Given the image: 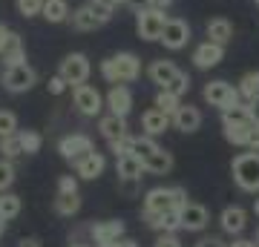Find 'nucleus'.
Returning <instances> with one entry per match:
<instances>
[{
	"mask_svg": "<svg viewBox=\"0 0 259 247\" xmlns=\"http://www.w3.org/2000/svg\"><path fill=\"white\" fill-rule=\"evenodd\" d=\"M121 247H139V241L136 238H121Z\"/></svg>",
	"mask_w": 259,
	"mask_h": 247,
	"instance_id": "5fc2aeb1",
	"label": "nucleus"
},
{
	"mask_svg": "<svg viewBox=\"0 0 259 247\" xmlns=\"http://www.w3.org/2000/svg\"><path fill=\"white\" fill-rule=\"evenodd\" d=\"M35 81H37V72L29 64L6 66V72H3V78H0V83H3L6 92H26V89L35 86Z\"/></svg>",
	"mask_w": 259,
	"mask_h": 247,
	"instance_id": "6e6552de",
	"label": "nucleus"
},
{
	"mask_svg": "<svg viewBox=\"0 0 259 247\" xmlns=\"http://www.w3.org/2000/svg\"><path fill=\"white\" fill-rule=\"evenodd\" d=\"M101 75L110 83H130L141 75V58L133 52H118V55L101 61Z\"/></svg>",
	"mask_w": 259,
	"mask_h": 247,
	"instance_id": "f03ea898",
	"label": "nucleus"
},
{
	"mask_svg": "<svg viewBox=\"0 0 259 247\" xmlns=\"http://www.w3.org/2000/svg\"><path fill=\"white\" fill-rule=\"evenodd\" d=\"M127 6H133L136 12H141V9H150V0H127Z\"/></svg>",
	"mask_w": 259,
	"mask_h": 247,
	"instance_id": "09e8293b",
	"label": "nucleus"
},
{
	"mask_svg": "<svg viewBox=\"0 0 259 247\" xmlns=\"http://www.w3.org/2000/svg\"><path fill=\"white\" fill-rule=\"evenodd\" d=\"M18 132V115L9 110H0V138L15 135Z\"/></svg>",
	"mask_w": 259,
	"mask_h": 247,
	"instance_id": "c9c22d12",
	"label": "nucleus"
},
{
	"mask_svg": "<svg viewBox=\"0 0 259 247\" xmlns=\"http://www.w3.org/2000/svg\"><path fill=\"white\" fill-rule=\"evenodd\" d=\"M156 150H158V144L153 141V135H141V138H130L127 153H133V156H139L141 161H144V158H150Z\"/></svg>",
	"mask_w": 259,
	"mask_h": 247,
	"instance_id": "c756f323",
	"label": "nucleus"
},
{
	"mask_svg": "<svg viewBox=\"0 0 259 247\" xmlns=\"http://www.w3.org/2000/svg\"><path fill=\"white\" fill-rule=\"evenodd\" d=\"M0 61H3V66L26 64V49H23V40H20V35H12V40L6 43V49L0 52Z\"/></svg>",
	"mask_w": 259,
	"mask_h": 247,
	"instance_id": "bb28decb",
	"label": "nucleus"
},
{
	"mask_svg": "<svg viewBox=\"0 0 259 247\" xmlns=\"http://www.w3.org/2000/svg\"><path fill=\"white\" fill-rule=\"evenodd\" d=\"M90 233H93L95 244L104 247V244H110V241L124 238V221H98V224L90 227Z\"/></svg>",
	"mask_w": 259,
	"mask_h": 247,
	"instance_id": "f3484780",
	"label": "nucleus"
},
{
	"mask_svg": "<svg viewBox=\"0 0 259 247\" xmlns=\"http://www.w3.org/2000/svg\"><path fill=\"white\" fill-rule=\"evenodd\" d=\"M196 247H228V244H225L219 236H207V238H202V241H199Z\"/></svg>",
	"mask_w": 259,
	"mask_h": 247,
	"instance_id": "49530a36",
	"label": "nucleus"
},
{
	"mask_svg": "<svg viewBox=\"0 0 259 247\" xmlns=\"http://www.w3.org/2000/svg\"><path fill=\"white\" fill-rule=\"evenodd\" d=\"M58 192H78V178L75 175H61L58 178Z\"/></svg>",
	"mask_w": 259,
	"mask_h": 247,
	"instance_id": "a19ab883",
	"label": "nucleus"
},
{
	"mask_svg": "<svg viewBox=\"0 0 259 247\" xmlns=\"http://www.w3.org/2000/svg\"><path fill=\"white\" fill-rule=\"evenodd\" d=\"M12 35H15V32H12V29L6 26V23H0V52L6 49V43L12 40Z\"/></svg>",
	"mask_w": 259,
	"mask_h": 247,
	"instance_id": "a18cd8bd",
	"label": "nucleus"
},
{
	"mask_svg": "<svg viewBox=\"0 0 259 247\" xmlns=\"http://www.w3.org/2000/svg\"><path fill=\"white\" fill-rule=\"evenodd\" d=\"M49 92H52V95H64L66 92V86H69V83H66V78L64 75H55V78H49Z\"/></svg>",
	"mask_w": 259,
	"mask_h": 247,
	"instance_id": "79ce46f5",
	"label": "nucleus"
},
{
	"mask_svg": "<svg viewBox=\"0 0 259 247\" xmlns=\"http://www.w3.org/2000/svg\"><path fill=\"white\" fill-rule=\"evenodd\" d=\"M3 230H6V219L0 216V236H3Z\"/></svg>",
	"mask_w": 259,
	"mask_h": 247,
	"instance_id": "6e6d98bb",
	"label": "nucleus"
},
{
	"mask_svg": "<svg viewBox=\"0 0 259 247\" xmlns=\"http://www.w3.org/2000/svg\"><path fill=\"white\" fill-rule=\"evenodd\" d=\"M179 213H182V230H187V233H199L210 221L207 207H202V204H196V202H185L179 207Z\"/></svg>",
	"mask_w": 259,
	"mask_h": 247,
	"instance_id": "ddd939ff",
	"label": "nucleus"
},
{
	"mask_svg": "<svg viewBox=\"0 0 259 247\" xmlns=\"http://www.w3.org/2000/svg\"><path fill=\"white\" fill-rule=\"evenodd\" d=\"M118 190L127 195V199H136L141 192V178H118Z\"/></svg>",
	"mask_w": 259,
	"mask_h": 247,
	"instance_id": "ea45409f",
	"label": "nucleus"
},
{
	"mask_svg": "<svg viewBox=\"0 0 259 247\" xmlns=\"http://www.w3.org/2000/svg\"><path fill=\"white\" fill-rule=\"evenodd\" d=\"M20 213V195H12V192H3L0 195V216L9 221Z\"/></svg>",
	"mask_w": 259,
	"mask_h": 247,
	"instance_id": "72a5a7b5",
	"label": "nucleus"
},
{
	"mask_svg": "<svg viewBox=\"0 0 259 247\" xmlns=\"http://www.w3.org/2000/svg\"><path fill=\"white\" fill-rule=\"evenodd\" d=\"M187 202L185 187H153L144 195V213H167L179 210Z\"/></svg>",
	"mask_w": 259,
	"mask_h": 247,
	"instance_id": "20e7f679",
	"label": "nucleus"
},
{
	"mask_svg": "<svg viewBox=\"0 0 259 247\" xmlns=\"http://www.w3.org/2000/svg\"><path fill=\"white\" fill-rule=\"evenodd\" d=\"M176 75H179V66L173 64V61H164V58H161V61H153V64L147 66V78L156 83L158 89H164Z\"/></svg>",
	"mask_w": 259,
	"mask_h": 247,
	"instance_id": "6ab92c4d",
	"label": "nucleus"
},
{
	"mask_svg": "<svg viewBox=\"0 0 259 247\" xmlns=\"http://www.w3.org/2000/svg\"><path fill=\"white\" fill-rule=\"evenodd\" d=\"M95 3H101V6H107V9H115V6L127 3V0H95Z\"/></svg>",
	"mask_w": 259,
	"mask_h": 247,
	"instance_id": "603ef678",
	"label": "nucleus"
},
{
	"mask_svg": "<svg viewBox=\"0 0 259 247\" xmlns=\"http://www.w3.org/2000/svg\"><path fill=\"white\" fill-rule=\"evenodd\" d=\"M167 12L161 9H141L136 12V32H139L141 40H161V32L167 26Z\"/></svg>",
	"mask_w": 259,
	"mask_h": 247,
	"instance_id": "423d86ee",
	"label": "nucleus"
},
{
	"mask_svg": "<svg viewBox=\"0 0 259 247\" xmlns=\"http://www.w3.org/2000/svg\"><path fill=\"white\" fill-rule=\"evenodd\" d=\"M156 107H158L161 112H167V115H176L179 107H182V98H179V95H173V92H167V89H158Z\"/></svg>",
	"mask_w": 259,
	"mask_h": 247,
	"instance_id": "2f4dec72",
	"label": "nucleus"
},
{
	"mask_svg": "<svg viewBox=\"0 0 259 247\" xmlns=\"http://www.w3.org/2000/svg\"><path fill=\"white\" fill-rule=\"evenodd\" d=\"M164 89H167V92H173V95H179V98H182V95H185V92L190 89V78H187L185 72H179L176 78H173V81H170V83L164 86Z\"/></svg>",
	"mask_w": 259,
	"mask_h": 247,
	"instance_id": "58836bf2",
	"label": "nucleus"
},
{
	"mask_svg": "<svg viewBox=\"0 0 259 247\" xmlns=\"http://www.w3.org/2000/svg\"><path fill=\"white\" fill-rule=\"evenodd\" d=\"M144 167H147V173H153V175H167L173 170V153H167V150L158 146L150 158H144Z\"/></svg>",
	"mask_w": 259,
	"mask_h": 247,
	"instance_id": "a878e982",
	"label": "nucleus"
},
{
	"mask_svg": "<svg viewBox=\"0 0 259 247\" xmlns=\"http://www.w3.org/2000/svg\"><path fill=\"white\" fill-rule=\"evenodd\" d=\"M204 101L210 104V107H219V110H231L236 104H242V95H239V86H231L228 81H210L204 83Z\"/></svg>",
	"mask_w": 259,
	"mask_h": 247,
	"instance_id": "0eeeda50",
	"label": "nucleus"
},
{
	"mask_svg": "<svg viewBox=\"0 0 259 247\" xmlns=\"http://www.w3.org/2000/svg\"><path fill=\"white\" fill-rule=\"evenodd\" d=\"M253 210H256V216H259V199H256V204H253Z\"/></svg>",
	"mask_w": 259,
	"mask_h": 247,
	"instance_id": "4d7b16f0",
	"label": "nucleus"
},
{
	"mask_svg": "<svg viewBox=\"0 0 259 247\" xmlns=\"http://www.w3.org/2000/svg\"><path fill=\"white\" fill-rule=\"evenodd\" d=\"M173 124V115H167V112H161L158 107H153V110H147L144 115H141V127H144V132L147 135H161V132H167V127Z\"/></svg>",
	"mask_w": 259,
	"mask_h": 247,
	"instance_id": "aec40b11",
	"label": "nucleus"
},
{
	"mask_svg": "<svg viewBox=\"0 0 259 247\" xmlns=\"http://www.w3.org/2000/svg\"><path fill=\"white\" fill-rule=\"evenodd\" d=\"M248 146L250 150H259V124L253 121V127H250V132H248Z\"/></svg>",
	"mask_w": 259,
	"mask_h": 247,
	"instance_id": "c03bdc74",
	"label": "nucleus"
},
{
	"mask_svg": "<svg viewBox=\"0 0 259 247\" xmlns=\"http://www.w3.org/2000/svg\"><path fill=\"white\" fill-rule=\"evenodd\" d=\"M219 224L228 236H239L242 230L248 227V213L242 207H225L222 216H219Z\"/></svg>",
	"mask_w": 259,
	"mask_h": 247,
	"instance_id": "412c9836",
	"label": "nucleus"
},
{
	"mask_svg": "<svg viewBox=\"0 0 259 247\" xmlns=\"http://www.w3.org/2000/svg\"><path fill=\"white\" fill-rule=\"evenodd\" d=\"M104 167H107V158L95 150V153H90V156H83L81 161H75V173H78V178L93 181V178H98V175L104 173Z\"/></svg>",
	"mask_w": 259,
	"mask_h": 247,
	"instance_id": "a211bd4d",
	"label": "nucleus"
},
{
	"mask_svg": "<svg viewBox=\"0 0 259 247\" xmlns=\"http://www.w3.org/2000/svg\"><path fill=\"white\" fill-rule=\"evenodd\" d=\"M231 173H233V181H236L239 190L259 192V150L236 156L231 164Z\"/></svg>",
	"mask_w": 259,
	"mask_h": 247,
	"instance_id": "7ed1b4c3",
	"label": "nucleus"
},
{
	"mask_svg": "<svg viewBox=\"0 0 259 247\" xmlns=\"http://www.w3.org/2000/svg\"><path fill=\"white\" fill-rule=\"evenodd\" d=\"M153 247H182V241L176 238V233H161Z\"/></svg>",
	"mask_w": 259,
	"mask_h": 247,
	"instance_id": "37998d69",
	"label": "nucleus"
},
{
	"mask_svg": "<svg viewBox=\"0 0 259 247\" xmlns=\"http://www.w3.org/2000/svg\"><path fill=\"white\" fill-rule=\"evenodd\" d=\"M173 127L182 129V132H196V129L202 127V112H199V107H190V104H182L179 107V112L173 115Z\"/></svg>",
	"mask_w": 259,
	"mask_h": 247,
	"instance_id": "5701e85b",
	"label": "nucleus"
},
{
	"mask_svg": "<svg viewBox=\"0 0 259 247\" xmlns=\"http://www.w3.org/2000/svg\"><path fill=\"white\" fill-rule=\"evenodd\" d=\"M204 32H207V40H213V43H231L233 40V23L228 18H213L207 20V26H204Z\"/></svg>",
	"mask_w": 259,
	"mask_h": 247,
	"instance_id": "393cba45",
	"label": "nucleus"
},
{
	"mask_svg": "<svg viewBox=\"0 0 259 247\" xmlns=\"http://www.w3.org/2000/svg\"><path fill=\"white\" fill-rule=\"evenodd\" d=\"M0 153H3V158H18L23 156V144H20V135L15 132V135H6V138H0Z\"/></svg>",
	"mask_w": 259,
	"mask_h": 247,
	"instance_id": "473e14b6",
	"label": "nucleus"
},
{
	"mask_svg": "<svg viewBox=\"0 0 259 247\" xmlns=\"http://www.w3.org/2000/svg\"><path fill=\"white\" fill-rule=\"evenodd\" d=\"M107 107H110V112L127 118L130 110H133V92H130L124 83H112V89L107 92Z\"/></svg>",
	"mask_w": 259,
	"mask_h": 247,
	"instance_id": "2eb2a0df",
	"label": "nucleus"
},
{
	"mask_svg": "<svg viewBox=\"0 0 259 247\" xmlns=\"http://www.w3.org/2000/svg\"><path fill=\"white\" fill-rule=\"evenodd\" d=\"M58 153H61L66 161H81L83 156L95 153V144H93V138H90V135H81V132H75V135L61 138V144H58Z\"/></svg>",
	"mask_w": 259,
	"mask_h": 247,
	"instance_id": "f8f14e48",
	"label": "nucleus"
},
{
	"mask_svg": "<svg viewBox=\"0 0 259 247\" xmlns=\"http://www.w3.org/2000/svg\"><path fill=\"white\" fill-rule=\"evenodd\" d=\"M12 181H15V167H12L9 158H0V192L9 190Z\"/></svg>",
	"mask_w": 259,
	"mask_h": 247,
	"instance_id": "4c0bfd02",
	"label": "nucleus"
},
{
	"mask_svg": "<svg viewBox=\"0 0 259 247\" xmlns=\"http://www.w3.org/2000/svg\"><path fill=\"white\" fill-rule=\"evenodd\" d=\"M228 247H259L256 241H248V238H236V241H231Z\"/></svg>",
	"mask_w": 259,
	"mask_h": 247,
	"instance_id": "8fccbe9b",
	"label": "nucleus"
},
{
	"mask_svg": "<svg viewBox=\"0 0 259 247\" xmlns=\"http://www.w3.org/2000/svg\"><path fill=\"white\" fill-rule=\"evenodd\" d=\"M98 129H101V135L107 138L110 144L112 141H121V138H127V118L110 112V115H104V118L98 121Z\"/></svg>",
	"mask_w": 259,
	"mask_h": 247,
	"instance_id": "4be33fe9",
	"label": "nucleus"
},
{
	"mask_svg": "<svg viewBox=\"0 0 259 247\" xmlns=\"http://www.w3.org/2000/svg\"><path fill=\"white\" fill-rule=\"evenodd\" d=\"M72 101H75V107H78V112H81V115H90V118L101 115V110H104L101 92L95 89V86H90V83L72 86Z\"/></svg>",
	"mask_w": 259,
	"mask_h": 247,
	"instance_id": "1a4fd4ad",
	"label": "nucleus"
},
{
	"mask_svg": "<svg viewBox=\"0 0 259 247\" xmlns=\"http://www.w3.org/2000/svg\"><path fill=\"white\" fill-rule=\"evenodd\" d=\"M256 6H259V0H256Z\"/></svg>",
	"mask_w": 259,
	"mask_h": 247,
	"instance_id": "052dcab7",
	"label": "nucleus"
},
{
	"mask_svg": "<svg viewBox=\"0 0 259 247\" xmlns=\"http://www.w3.org/2000/svg\"><path fill=\"white\" fill-rule=\"evenodd\" d=\"M110 18H112V9H107V6H101V3L90 0V3L78 6L69 20H72V26L78 29V32H93V29L110 23Z\"/></svg>",
	"mask_w": 259,
	"mask_h": 247,
	"instance_id": "39448f33",
	"label": "nucleus"
},
{
	"mask_svg": "<svg viewBox=\"0 0 259 247\" xmlns=\"http://www.w3.org/2000/svg\"><path fill=\"white\" fill-rule=\"evenodd\" d=\"M173 3H176V0H150V6H153V9H161V12H167Z\"/></svg>",
	"mask_w": 259,
	"mask_h": 247,
	"instance_id": "de8ad7c7",
	"label": "nucleus"
},
{
	"mask_svg": "<svg viewBox=\"0 0 259 247\" xmlns=\"http://www.w3.org/2000/svg\"><path fill=\"white\" fill-rule=\"evenodd\" d=\"M225 58V46L222 43H213V40H204L193 49V64L199 69H213V66H219Z\"/></svg>",
	"mask_w": 259,
	"mask_h": 247,
	"instance_id": "4468645a",
	"label": "nucleus"
},
{
	"mask_svg": "<svg viewBox=\"0 0 259 247\" xmlns=\"http://www.w3.org/2000/svg\"><path fill=\"white\" fill-rule=\"evenodd\" d=\"M78 210H81L78 192H58V199H55V213L58 216H75Z\"/></svg>",
	"mask_w": 259,
	"mask_h": 247,
	"instance_id": "c85d7f7f",
	"label": "nucleus"
},
{
	"mask_svg": "<svg viewBox=\"0 0 259 247\" xmlns=\"http://www.w3.org/2000/svg\"><path fill=\"white\" fill-rule=\"evenodd\" d=\"M115 170H118V178H141L147 173L144 161L139 156H133V153H124V156L115 158Z\"/></svg>",
	"mask_w": 259,
	"mask_h": 247,
	"instance_id": "b1692460",
	"label": "nucleus"
},
{
	"mask_svg": "<svg viewBox=\"0 0 259 247\" xmlns=\"http://www.w3.org/2000/svg\"><path fill=\"white\" fill-rule=\"evenodd\" d=\"M69 247H87V244H69Z\"/></svg>",
	"mask_w": 259,
	"mask_h": 247,
	"instance_id": "13d9d810",
	"label": "nucleus"
},
{
	"mask_svg": "<svg viewBox=\"0 0 259 247\" xmlns=\"http://www.w3.org/2000/svg\"><path fill=\"white\" fill-rule=\"evenodd\" d=\"M250 127H253V115H250V107H248L245 101L222 112L225 138H228L233 146H248V132H250Z\"/></svg>",
	"mask_w": 259,
	"mask_h": 247,
	"instance_id": "f257e3e1",
	"label": "nucleus"
},
{
	"mask_svg": "<svg viewBox=\"0 0 259 247\" xmlns=\"http://www.w3.org/2000/svg\"><path fill=\"white\" fill-rule=\"evenodd\" d=\"M239 95H242V101L250 104L253 98L259 95V72H248L245 78L239 81Z\"/></svg>",
	"mask_w": 259,
	"mask_h": 247,
	"instance_id": "7c9ffc66",
	"label": "nucleus"
},
{
	"mask_svg": "<svg viewBox=\"0 0 259 247\" xmlns=\"http://www.w3.org/2000/svg\"><path fill=\"white\" fill-rule=\"evenodd\" d=\"M20 247H40L37 238H20Z\"/></svg>",
	"mask_w": 259,
	"mask_h": 247,
	"instance_id": "864d4df0",
	"label": "nucleus"
},
{
	"mask_svg": "<svg viewBox=\"0 0 259 247\" xmlns=\"http://www.w3.org/2000/svg\"><path fill=\"white\" fill-rule=\"evenodd\" d=\"M44 18H47L49 23H64V20L72 18V12L66 6V0H47V3H44Z\"/></svg>",
	"mask_w": 259,
	"mask_h": 247,
	"instance_id": "cd10ccee",
	"label": "nucleus"
},
{
	"mask_svg": "<svg viewBox=\"0 0 259 247\" xmlns=\"http://www.w3.org/2000/svg\"><path fill=\"white\" fill-rule=\"evenodd\" d=\"M256 244H259V233H256Z\"/></svg>",
	"mask_w": 259,
	"mask_h": 247,
	"instance_id": "bf43d9fd",
	"label": "nucleus"
},
{
	"mask_svg": "<svg viewBox=\"0 0 259 247\" xmlns=\"http://www.w3.org/2000/svg\"><path fill=\"white\" fill-rule=\"evenodd\" d=\"M144 221H147L153 230H158V233H176V230H182V213L179 210L144 213Z\"/></svg>",
	"mask_w": 259,
	"mask_h": 247,
	"instance_id": "dca6fc26",
	"label": "nucleus"
},
{
	"mask_svg": "<svg viewBox=\"0 0 259 247\" xmlns=\"http://www.w3.org/2000/svg\"><path fill=\"white\" fill-rule=\"evenodd\" d=\"M44 3L47 0H18V12L23 18H37V15H44Z\"/></svg>",
	"mask_w": 259,
	"mask_h": 247,
	"instance_id": "e433bc0d",
	"label": "nucleus"
},
{
	"mask_svg": "<svg viewBox=\"0 0 259 247\" xmlns=\"http://www.w3.org/2000/svg\"><path fill=\"white\" fill-rule=\"evenodd\" d=\"M90 72H93V66H90V61H87V55H81V52H72V55H66L64 61H61V69H58V75H64L69 86H78V83H87V78H90Z\"/></svg>",
	"mask_w": 259,
	"mask_h": 247,
	"instance_id": "9d476101",
	"label": "nucleus"
},
{
	"mask_svg": "<svg viewBox=\"0 0 259 247\" xmlns=\"http://www.w3.org/2000/svg\"><path fill=\"white\" fill-rule=\"evenodd\" d=\"M248 107H250V115H253V121L259 124V95H256V98H253V101L248 104Z\"/></svg>",
	"mask_w": 259,
	"mask_h": 247,
	"instance_id": "3c124183",
	"label": "nucleus"
},
{
	"mask_svg": "<svg viewBox=\"0 0 259 247\" xmlns=\"http://www.w3.org/2000/svg\"><path fill=\"white\" fill-rule=\"evenodd\" d=\"M187 40H190V23L182 18H170L167 20L164 32H161V43H164V49H170V52H179V49H185Z\"/></svg>",
	"mask_w": 259,
	"mask_h": 247,
	"instance_id": "9b49d317",
	"label": "nucleus"
},
{
	"mask_svg": "<svg viewBox=\"0 0 259 247\" xmlns=\"http://www.w3.org/2000/svg\"><path fill=\"white\" fill-rule=\"evenodd\" d=\"M18 135H20V144H23V153H26V156H35L37 150H40V144H44V138L37 135L35 129H23Z\"/></svg>",
	"mask_w": 259,
	"mask_h": 247,
	"instance_id": "f704fd0d",
	"label": "nucleus"
}]
</instances>
